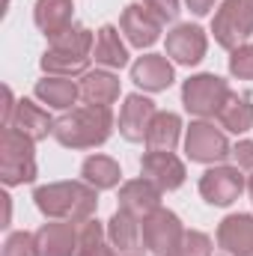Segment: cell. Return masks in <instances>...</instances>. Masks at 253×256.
<instances>
[{
    "mask_svg": "<svg viewBox=\"0 0 253 256\" xmlns=\"http://www.w3.org/2000/svg\"><path fill=\"white\" fill-rule=\"evenodd\" d=\"M15 108H18V102H15V96H12V90H9V86H3V128H12Z\"/></svg>",
    "mask_w": 253,
    "mask_h": 256,
    "instance_id": "obj_34",
    "label": "cell"
},
{
    "mask_svg": "<svg viewBox=\"0 0 253 256\" xmlns=\"http://www.w3.org/2000/svg\"><path fill=\"white\" fill-rule=\"evenodd\" d=\"M12 128H18L21 134H27L30 140H45L48 134H54V120L33 102L21 98L12 116Z\"/></svg>",
    "mask_w": 253,
    "mask_h": 256,
    "instance_id": "obj_19",
    "label": "cell"
},
{
    "mask_svg": "<svg viewBox=\"0 0 253 256\" xmlns=\"http://www.w3.org/2000/svg\"><path fill=\"white\" fill-rule=\"evenodd\" d=\"M33 143L27 134H21L18 128H3L0 137V179L6 188L24 185L36 179V155H33Z\"/></svg>",
    "mask_w": 253,
    "mask_h": 256,
    "instance_id": "obj_3",
    "label": "cell"
},
{
    "mask_svg": "<svg viewBox=\"0 0 253 256\" xmlns=\"http://www.w3.org/2000/svg\"><path fill=\"white\" fill-rule=\"evenodd\" d=\"M185 152H188L190 161H196V164H218L226 155H232L224 131H218L212 122H202V120L190 122L188 137H185Z\"/></svg>",
    "mask_w": 253,
    "mask_h": 256,
    "instance_id": "obj_7",
    "label": "cell"
},
{
    "mask_svg": "<svg viewBox=\"0 0 253 256\" xmlns=\"http://www.w3.org/2000/svg\"><path fill=\"white\" fill-rule=\"evenodd\" d=\"M208 39L196 24H179L167 33V57H173L179 66H196L206 57Z\"/></svg>",
    "mask_w": 253,
    "mask_h": 256,
    "instance_id": "obj_10",
    "label": "cell"
},
{
    "mask_svg": "<svg viewBox=\"0 0 253 256\" xmlns=\"http://www.w3.org/2000/svg\"><path fill=\"white\" fill-rule=\"evenodd\" d=\"M72 12H74L72 0H36L33 18H36V27L51 39L63 33L66 27H72Z\"/></svg>",
    "mask_w": 253,
    "mask_h": 256,
    "instance_id": "obj_18",
    "label": "cell"
},
{
    "mask_svg": "<svg viewBox=\"0 0 253 256\" xmlns=\"http://www.w3.org/2000/svg\"><path fill=\"white\" fill-rule=\"evenodd\" d=\"M161 188L152 185L149 179H131L120 188V208L134 214L137 220H143L146 214H152L155 208H161Z\"/></svg>",
    "mask_w": 253,
    "mask_h": 256,
    "instance_id": "obj_13",
    "label": "cell"
},
{
    "mask_svg": "<svg viewBox=\"0 0 253 256\" xmlns=\"http://www.w3.org/2000/svg\"><path fill=\"white\" fill-rule=\"evenodd\" d=\"M120 27H122V33H126L128 42L143 51V48H149V45L158 42L164 24L149 12L143 3H131V6H126V12H122V18H120Z\"/></svg>",
    "mask_w": 253,
    "mask_h": 256,
    "instance_id": "obj_11",
    "label": "cell"
},
{
    "mask_svg": "<svg viewBox=\"0 0 253 256\" xmlns=\"http://www.w3.org/2000/svg\"><path fill=\"white\" fill-rule=\"evenodd\" d=\"M96 63L108 66V68H122L128 63V51L116 33V27L104 24L96 36Z\"/></svg>",
    "mask_w": 253,
    "mask_h": 256,
    "instance_id": "obj_26",
    "label": "cell"
},
{
    "mask_svg": "<svg viewBox=\"0 0 253 256\" xmlns=\"http://www.w3.org/2000/svg\"><path fill=\"white\" fill-rule=\"evenodd\" d=\"M179 131H182V120L170 110H161V114H155V120L149 126L146 146L155 152H173L179 143Z\"/></svg>",
    "mask_w": 253,
    "mask_h": 256,
    "instance_id": "obj_22",
    "label": "cell"
},
{
    "mask_svg": "<svg viewBox=\"0 0 253 256\" xmlns=\"http://www.w3.org/2000/svg\"><path fill=\"white\" fill-rule=\"evenodd\" d=\"M80 86V98L86 104H98V108H110L120 98V78L110 72H86Z\"/></svg>",
    "mask_w": 253,
    "mask_h": 256,
    "instance_id": "obj_17",
    "label": "cell"
},
{
    "mask_svg": "<svg viewBox=\"0 0 253 256\" xmlns=\"http://www.w3.org/2000/svg\"><path fill=\"white\" fill-rule=\"evenodd\" d=\"M36 98L57 108V110H68L78 98H80V86L72 80V78H42L36 84Z\"/></svg>",
    "mask_w": 253,
    "mask_h": 256,
    "instance_id": "obj_20",
    "label": "cell"
},
{
    "mask_svg": "<svg viewBox=\"0 0 253 256\" xmlns=\"http://www.w3.org/2000/svg\"><path fill=\"white\" fill-rule=\"evenodd\" d=\"M131 80L146 92H161L173 84V66L161 54H146L131 66Z\"/></svg>",
    "mask_w": 253,
    "mask_h": 256,
    "instance_id": "obj_16",
    "label": "cell"
},
{
    "mask_svg": "<svg viewBox=\"0 0 253 256\" xmlns=\"http://www.w3.org/2000/svg\"><path fill=\"white\" fill-rule=\"evenodd\" d=\"M140 170H143V179H149L161 191H176L185 182V164L173 152H155V149H149L143 155V161H140Z\"/></svg>",
    "mask_w": 253,
    "mask_h": 256,
    "instance_id": "obj_9",
    "label": "cell"
},
{
    "mask_svg": "<svg viewBox=\"0 0 253 256\" xmlns=\"http://www.w3.org/2000/svg\"><path fill=\"white\" fill-rule=\"evenodd\" d=\"M140 224L134 214H128L122 208H116V214L108 220V242L120 250V254H137L140 248Z\"/></svg>",
    "mask_w": 253,
    "mask_h": 256,
    "instance_id": "obj_21",
    "label": "cell"
},
{
    "mask_svg": "<svg viewBox=\"0 0 253 256\" xmlns=\"http://www.w3.org/2000/svg\"><path fill=\"white\" fill-rule=\"evenodd\" d=\"M126 256H140V254H126Z\"/></svg>",
    "mask_w": 253,
    "mask_h": 256,
    "instance_id": "obj_37",
    "label": "cell"
},
{
    "mask_svg": "<svg viewBox=\"0 0 253 256\" xmlns=\"http://www.w3.org/2000/svg\"><path fill=\"white\" fill-rule=\"evenodd\" d=\"M114 131V114L110 108L84 104L72 108L60 120H54V137L66 149H96L102 146Z\"/></svg>",
    "mask_w": 253,
    "mask_h": 256,
    "instance_id": "obj_2",
    "label": "cell"
},
{
    "mask_svg": "<svg viewBox=\"0 0 253 256\" xmlns=\"http://www.w3.org/2000/svg\"><path fill=\"white\" fill-rule=\"evenodd\" d=\"M244 188L248 185H244V176L238 173V167H212L200 179V194L212 206H230V202H236Z\"/></svg>",
    "mask_w": 253,
    "mask_h": 256,
    "instance_id": "obj_8",
    "label": "cell"
},
{
    "mask_svg": "<svg viewBox=\"0 0 253 256\" xmlns=\"http://www.w3.org/2000/svg\"><path fill=\"white\" fill-rule=\"evenodd\" d=\"M80 176L86 185H92L96 191H108V188H116L120 185V164L108 155H90L80 167Z\"/></svg>",
    "mask_w": 253,
    "mask_h": 256,
    "instance_id": "obj_23",
    "label": "cell"
},
{
    "mask_svg": "<svg viewBox=\"0 0 253 256\" xmlns=\"http://www.w3.org/2000/svg\"><path fill=\"white\" fill-rule=\"evenodd\" d=\"M86 66H90V57H80V54H66V51H54V48H48L42 54V68L54 78L86 74Z\"/></svg>",
    "mask_w": 253,
    "mask_h": 256,
    "instance_id": "obj_27",
    "label": "cell"
},
{
    "mask_svg": "<svg viewBox=\"0 0 253 256\" xmlns=\"http://www.w3.org/2000/svg\"><path fill=\"white\" fill-rule=\"evenodd\" d=\"M48 42H51L54 51H66V54H80V57H86L90 48H92V33H90L86 27H80V24H72V27H66L63 33L51 36Z\"/></svg>",
    "mask_w": 253,
    "mask_h": 256,
    "instance_id": "obj_28",
    "label": "cell"
},
{
    "mask_svg": "<svg viewBox=\"0 0 253 256\" xmlns=\"http://www.w3.org/2000/svg\"><path fill=\"white\" fill-rule=\"evenodd\" d=\"M230 72L238 80H253V45H238L230 57Z\"/></svg>",
    "mask_w": 253,
    "mask_h": 256,
    "instance_id": "obj_30",
    "label": "cell"
},
{
    "mask_svg": "<svg viewBox=\"0 0 253 256\" xmlns=\"http://www.w3.org/2000/svg\"><path fill=\"white\" fill-rule=\"evenodd\" d=\"M218 120H220V126L226 128V131H232V134H244V131L253 126V102H250V96H244V92H242V96H238V92H230V98L224 102Z\"/></svg>",
    "mask_w": 253,
    "mask_h": 256,
    "instance_id": "obj_24",
    "label": "cell"
},
{
    "mask_svg": "<svg viewBox=\"0 0 253 256\" xmlns=\"http://www.w3.org/2000/svg\"><path fill=\"white\" fill-rule=\"evenodd\" d=\"M140 232H143V248L155 256H176L185 236L182 220L170 208H155L152 214H146L140 224Z\"/></svg>",
    "mask_w": 253,
    "mask_h": 256,
    "instance_id": "obj_6",
    "label": "cell"
},
{
    "mask_svg": "<svg viewBox=\"0 0 253 256\" xmlns=\"http://www.w3.org/2000/svg\"><path fill=\"white\" fill-rule=\"evenodd\" d=\"M155 104L146 98V96H128L126 104H122V110H120V134L131 140V143H140V140H146V134H149V126H152V120H155Z\"/></svg>",
    "mask_w": 253,
    "mask_h": 256,
    "instance_id": "obj_12",
    "label": "cell"
},
{
    "mask_svg": "<svg viewBox=\"0 0 253 256\" xmlns=\"http://www.w3.org/2000/svg\"><path fill=\"white\" fill-rule=\"evenodd\" d=\"M176 256H212V242H208V236L200 232V230H185Z\"/></svg>",
    "mask_w": 253,
    "mask_h": 256,
    "instance_id": "obj_29",
    "label": "cell"
},
{
    "mask_svg": "<svg viewBox=\"0 0 253 256\" xmlns=\"http://www.w3.org/2000/svg\"><path fill=\"white\" fill-rule=\"evenodd\" d=\"M232 158L242 170H250L253 173V140H242L232 146Z\"/></svg>",
    "mask_w": 253,
    "mask_h": 256,
    "instance_id": "obj_33",
    "label": "cell"
},
{
    "mask_svg": "<svg viewBox=\"0 0 253 256\" xmlns=\"http://www.w3.org/2000/svg\"><path fill=\"white\" fill-rule=\"evenodd\" d=\"M212 33L220 48L236 51L244 45V39L253 36V0H224L212 21Z\"/></svg>",
    "mask_w": 253,
    "mask_h": 256,
    "instance_id": "obj_5",
    "label": "cell"
},
{
    "mask_svg": "<svg viewBox=\"0 0 253 256\" xmlns=\"http://www.w3.org/2000/svg\"><path fill=\"white\" fill-rule=\"evenodd\" d=\"M226 98H230L226 80L218 78V74H208V72L188 78L185 86H182V104H185V110L194 114V116H200V120L218 116Z\"/></svg>",
    "mask_w": 253,
    "mask_h": 256,
    "instance_id": "obj_4",
    "label": "cell"
},
{
    "mask_svg": "<svg viewBox=\"0 0 253 256\" xmlns=\"http://www.w3.org/2000/svg\"><path fill=\"white\" fill-rule=\"evenodd\" d=\"M248 191H250V200H253V176H250V182H248Z\"/></svg>",
    "mask_w": 253,
    "mask_h": 256,
    "instance_id": "obj_36",
    "label": "cell"
},
{
    "mask_svg": "<svg viewBox=\"0 0 253 256\" xmlns=\"http://www.w3.org/2000/svg\"><path fill=\"white\" fill-rule=\"evenodd\" d=\"M39 256H78V224L54 220L36 232Z\"/></svg>",
    "mask_w": 253,
    "mask_h": 256,
    "instance_id": "obj_14",
    "label": "cell"
},
{
    "mask_svg": "<svg viewBox=\"0 0 253 256\" xmlns=\"http://www.w3.org/2000/svg\"><path fill=\"white\" fill-rule=\"evenodd\" d=\"M33 200L45 218L68 220V224L90 220L96 214V206H98V194L86 182H51V185L36 188Z\"/></svg>",
    "mask_w": 253,
    "mask_h": 256,
    "instance_id": "obj_1",
    "label": "cell"
},
{
    "mask_svg": "<svg viewBox=\"0 0 253 256\" xmlns=\"http://www.w3.org/2000/svg\"><path fill=\"white\" fill-rule=\"evenodd\" d=\"M218 244L230 256H253V218L230 214L218 226Z\"/></svg>",
    "mask_w": 253,
    "mask_h": 256,
    "instance_id": "obj_15",
    "label": "cell"
},
{
    "mask_svg": "<svg viewBox=\"0 0 253 256\" xmlns=\"http://www.w3.org/2000/svg\"><path fill=\"white\" fill-rule=\"evenodd\" d=\"M143 6L161 21V24H170L179 18V0H143Z\"/></svg>",
    "mask_w": 253,
    "mask_h": 256,
    "instance_id": "obj_32",
    "label": "cell"
},
{
    "mask_svg": "<svg viewBox=\"0 0 253 256\" xmlns=\"http://www.w3.org/2000/svg\"><path fill=\"white\" fill-rule=\"evenodd\" d=\"M78 256H116V248L108 242V230L96 218L78 224Z\"/></svg>",
    "mask_w": 253,
    "mask_h": 256,
    "instance_id": "obj_25",
    "label": "cell"
},
{
    "mask_svg": "<svg viewBox=\"0 0 253 256\" xmlns=\"http://www.w3.org/2000/svg\"><path fill=\"white\" fill-rule=\"evenodd\" d=\"M3 256H39L36 236L30 232H12L3 244Z\"/></svg>",
    "mask_w": 253,
    "mask_h": 256,
    "instance_id": "obj_31",
    "label": "cell"
},
{
    "mask_svg": "<svg viewBox=\"0 0 253 256\" xmlns=\"http://www.w3.org/2000/svg\"><path fill=\"white\" fill-rule=\"evenodd\" d=\"M212 6H214V0H188V9L194 15H208Z\"/></svg>",
    "mask_w": 253,
    "mask_h": 256,
    "instance_id": "obj_35",
    "label": "cell"
}]
</instances>
